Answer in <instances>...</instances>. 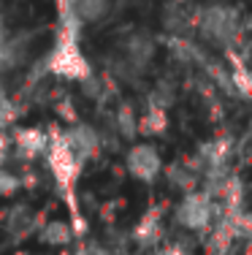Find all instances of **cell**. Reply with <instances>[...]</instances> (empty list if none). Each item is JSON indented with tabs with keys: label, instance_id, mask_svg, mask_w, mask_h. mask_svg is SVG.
<instances>
[{
	"label": "cell",
	"instance_id": "obj_1",
	"mask_svg": "<svg viewBox=\"0 0 252 255\" xmlns=\"http://www.w3.org/2000/svg\"><path fill=\"white\" fill-rule=\"evenodd\" d=\"M57 33H55V46L44 57V71L65 82H84L92 76V65H89L87 54L82 52L79 38H82V22L74 16L71 5H57Z\"/></svg>",
	"mask_w": 252,
	"mask_h": 255
},
{
	"label": "cell",
	"instance_id": "obj_2",
	"mask_svg": "<svg viewBox=\"0 0 252 255\" xmlns=\"http://www.w3.org/2000/svg\"><path fill=\"white\" fill-rule=\"evenodd\" d=\"M244 30H247V22L233 5L212 3L195 8V33L212 46H223L231 52L244 38Z\"/></svg>",
	"mask_w": 252,
	"mask_h": 255
},
{
	"label": "cell",
	"instance_id": "obj_3",
	"mask_svg": "<svg viewBox=\"0 0 252 255\" xmlns=\"http://www.w3.org/2000/svg\"><path fill=\"white\" fill-rule=\"evenodd\" d=\"M220 209H223V204L212 201L203 190H190V193H182V198L173 206V220L184 231L206 234L212 228V223L217 220Z\"/></svg>",
	"mask_w": 252,
	"mask_h": 255
},
{
	"label": "cell",
	"instance_id": "obj_4",
	"mask_svg": "<svg viewBox=\"0 0 252 255\" xmlns=\"http://www.w3.org/2000/svg\"><path fill=\"white\" fill-rule=\"evenodd\" d=\"M44 157H46V166H49L60 193H63V196H71L76 182H79L82 163L76 160V155L71 152V147L65 144L63 130H49V144H46Z\"/></svg>",
	"mask_w": 252,
	"mask_h": 255
},
{
	"label": "cell",
	"instance_id": "obj_5",
	"mask_svg": "<svg viewBox=\"0 0 252 255\" xmlns=\"http://www.w3.org/2000/svg\"><path fill=\"white\" fill-rule=\"evenodd\" d=\"M125 168H128V174L136 182L152 185V182H158L160 174H163V157H160L155 144L139 141L128 149V155H125Z\"/></svg>",
	"mask_w": 252,
	"mask_h": 255
},
{
	"label": "cell",
	"instance_id": "obj_6",
	"mask_svg": "<svg viewBox=\"0 0 252 255\" xmlns=\"http://www.w3.org/2000/svg\"><path fill=\"white\" fill-rule=\"evenodd\" d=\"M155 38L149 33H133L122 44V74L125 76H139L147 71V65L155 57Z\"/></svg>",
	"mask_w": 252,
	"mask_h": 255
},
{
	"label": "cell",
	"instance_id": "obj_7",
	"mask_svg": "<svg viewBox=\"0 0 252 255\" xmlns=\"http://www.w3.org/2000/svg\"><path fill=\"white\" fill-rule=\"evenodd\" d=\"M63 138L82 166L103 149V136H100L98 128H92L89 123H74L68 130H63Z\"/></svg>",
	"mask_w": 252,
	"mask_h": 255
},
{
	"label": "cell",
	"instance_id": "obj_8",
	"mask_svg": "<svg viewBox=\"0 0 252 255\" xmlns=\"http://www.w3.org/2000/svg\"><path fill=\"white\" fill-rule=\"evenodd\" d=\"M46 144H49V130L44 128H16L14 136H11V155L16 160H38L46 152Z\"/></svg>",
	"mask_w": 252,
	"mask_h": 255
},
{
	"label": "cell",
	"instance_id": "obj_9",
	"mask_svg": "<svg viewBox=\"0 0 252 255\" xmlns=\"http://www.w3.org/2000/svg\"><path fill=\"white\" fill-rule=\"evenodd\" d=\"M163 27L168 30V35L190 38V33H195V8L179 0H168L163 8Z\"/></svg>",
	"mask_w": 252,
	"mask_h": 255
},
{
	"label": "cell",
	"instance_id": "obj_10",
	"mask_svg": "<svg viewBox=\"0 0 252 255\" xmlns=\"http://www.w3.org/2000/svg\"><path fill=\"white\" fill-rule=\"evenodd\" d=\"M163 174H166L168 185L179 193L198 190V185H201V174H198V168L193 166V160H176V163H171Z\"/></svg>",
	"mask_w": 252,
	"mask_h": 255
},
{
	"label": "cell",
	"instance_id": "obj_11",
	"mask_svg": "<svg viewBox=\"0 0 252 255\" xmlns=\"http://www.w3.org/2000/svg\"><path fill=\"white\" fill-rule=\"evenodd\" d=\"M3 228L5 234L16 236V239H25L35 231V212L27 204H14L3 217Z\"/></svg>",
	"mask_w": 252,
	"mask_h": 255
},
{
	"label": "cell",
	"instance_id": "obj_12",
	"mask_svg": "<svg viewBox=\"0 0 252 255\" xmlns=\"http://www.w3.org/2000/svg\"><path fill=\"white\" fill-rule=\"evenodd\" d=\"M163 217H160V212L158 209H152V212H147V215L141 217V223L136 226L133 231V242L139 247H155V245H160V239H163Z\"/></svg>",
	"mask_w": 252,
	"mask_h": 255
},
{
	"label": "cell",
	"instance_id": "obj_13",
	"mask_svg": "<svg viewBox=\"0 0 252 255\" xmlns=\"http://www.w3.org/2000/svg\"><path fill=\"white\" fill-rule=\"evenodd\" d=\"M71 11L82 25H95L103 22L111 11V0H71Z\"/></svg>",
	"mask_w": 252,
	"mask_h": 255
},
{
	"label": "cell",
	"instance_id": "obj_14",
	"mask_svg": "<svg viewBox=\"0 0 252 255\" xmlns=\"http://www.w3.org/2000/svg\"><path fill=\"white\" fill-rule=\"evenodd\" d=\"M38 242L46 247H65L74 242V228L65 220H49L38 228Z\"/></svg>",
	"mask_w": 252,
	"mask_h": 255
},
{
	"label": "cell",
	"instance_id": "obj_15",
	"mask_svg": "<svg viewBox=\"0 0 252 255\" xmlns=\"http://www.w3.org/2000/svg\"><path fill=\"white\" fill-rule=\"evenodd\" d=\"M166 130H168V112L147 106V112L139 117V133L141 136H163Z\"/></svg>",
	"mask_w": 252,
	"mask_h": 255
},
{
	"label": "cell",
	"instance_id": "obj_16",
	"mask_svg": "<svg viewBox=\"0 0 252 255\" xmlns=\"http://www.w3.org/2000/svg\"><path fill=\"white\" fill-rule=\"evenodd\" d=\"M114 128H117V133L122 138H128V141H133V138L139 136V114H136L133 103H119L117 114H114Z\"/></svg>",
	"mask_w": 252,
	"mask_h": 255
},
{
	"label": "cell",
	"instance_id": "obj_17",
	"mask_svg": "<svg viewBox=\"0 0 252 255\" xmlns=\"http://www.w3.org/2000/svg\"><path fill=\"white\" fill-rule=\"evenodd\" d=\"M173 101H176V84L171 82V79H160L158 84H155V90L147 95V106H155V109H171Z\"/></svg>",
	"mask_w": 252,
	"mask_h": 255
},
{
	"label": "cell",
	"instance_id": "obj_18",
	"mask_svg": "<svg viewBox=\"0 0 252 255\" xmlns=\"http://www.w3.org/2000/svg\"><path fill=\"white\" fill-rule=\"evenodd\" d=\"M14 120H16V103L8 98V93H5L3 87H0V130L11 128Z\"/></svg>",
	"mask_w": 252,
	"mask_h": 255
},
{
	"label": "cell",
	"instance_id": "obj_19",
	"mask_svg": "<svg viewBox=\"0 0 252 255\" xmlns=\"http://www.w3.org/2000/svg\"><path fill=\"white\" fill-rule=\"evenodd\" d=\"M19 187H22L19 174H14V171H8V168L0 166V196H14Z\"/></svg>",
	"mask_w": 252,
	"mask_h": 255
},
{
	"label": "cell",
	"instance_id": "obj_20",
	"mask_svg": "<svg viewBox=\"0 0 252 255\" xmlns=\"http://www.w3.org/2000/svg\"><path fill=\"white\" fill-rule=\"evenodd\" d=\"M55 3H57V5H65V3H71V0H55Z\"/></svg>",
	"mask_w": 252,
	"mask_h": 255
},
{
	"label": "cell",
	"instance_id": "obj_21",
	"mask_svg": "<svg viewBox=\"0 0 252 255\" xmlns=\"http://www.w3.org/2000/svg\"><path fill=\"white\" fill-rule=\"evenodd\" d=\"M3 71H5V68H3V63H0V74H3Z\"/></svg>",
	"mask_w": 252,
	"mask_h": 255
},
{
	"label": "cell",
	"instance_id": "obj_22",
	"mask_svg": "<svg viewBox=\"0 0 252 255\" xmlns=\"http://www.w3.org/2000/svg\"><path fill=\"white\" fill-rule=\"evenodd\" d=\"M179 3H187V0H179Z\"/></svg>",
	"mask_w": 252,
	"mask_h": 255
}]
</instances>
